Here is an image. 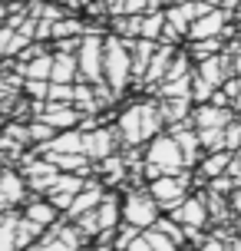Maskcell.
<instances>
[{
	"mask_svg": "<svg viewBox=\"0 0 241 251\" xmlns=\"http://www.w3.org/2000/svg\"><path fill=\"white\" fill-rule=\"evenodd\" d=\"M102 70H106V83L116 96L129 86L132 79V50H129V40L122 37H106V60H102Z\"/></svg>",
	"mask_w": 241,
	"mask_h": 251,
	"instance_id": "6da1fadb",
	"label": "cell"
},
{
	"mask_svg": "<svg viewBox=\"0 0 241 251\" xmlns=\"http://www.w3.org/2000/svg\"><path fill=\"white\" fill-rule=\"evenodd\" d=\"M76 60H79V79L96 86V83H106V70H102V60H106V37L99 33H86L83 43L76 50Z\"/></svg>",
	"mask_w": 241,
	"mask_h": 251,
	"instance_id": "7a4b0ae2",
	"label": "cell"
},
{
	"mask_svg": "<svg viewBox=\"0 0 241 251\" xmlns=\"http://www.w3.org/2000/svg\"><path fill=\"white\" fill-rule=\"evenodd\" d=\"M162 218V205L149 195V192H129L126 199H122V222L126 225H136L139 231H149L155 228V222Z\"/></svg>",
	"mask_w": 241,
	"mask_h": 251,
	"instance_id": "3957f363",
	"label": "cell"
},
{
	"mask_svg": "<svg viewBox=\"0 0 241 251\" xmlns=\"http://www.w3.org/2000/svg\"><path fill=\"white\" fill-rule=\"evenodd\" d=\"M145 162L149 165H159L162 176H178L185 172V152L182 146L175 142V136H155L149 146H145Z\"/></svg>",
	"mask_w": 241,
	"mask_h": 251,
	"instance_id": "277c9868",
	"label": "cell"
},
{
	"mask_svg": "<svg viewBox=\"0 0 241 251\" xmlns=\"http://www.w3.org/2000/svg\"><path fill=\"white\" fill-rule=\"evenodd\" d=\"M149 195L162 205L165 212H172V208H178L182 201L189 199V176H185V172H178V176L155 178V182H149Z\"/></svg>",
	"mask_w": 241,
	"mask_h": 251,
	"instance_id": "5b68a950",
	"label": "cell"
},
{
	"mask_svg": "<svg viewBox=\"0 0 241 251\" xmlns=\"http://www.w3.org/2000/svg\"><path fill=\"white\" fill-rule=\"evenodd\" d=\"M86 182H89L86 176H73V172H60V176L53 178V185L47 188V195H43V199H50L53 205H56V208H60V212L66 215V208H70V205H73V199H76L79 192L86 188Z\"/></svg>",
	"mask_w": 241,
	"mask_h": 251,
	"instance_id": "8992f818",
	"label": "cell"
},
{
	"mask_svg": "<svg viewBox=\"0 0 241 251\" xmlns=\"http://www.w3.org/2000/svg\"><path fill=\"white\" fill-rule=\"evenodd\" d=\"M119 142H122V139H119V132H116V129H109V126H99V129L86 132V146H83V152H86L89 162H102V159L116 155Z\"/></svg>",
	"mask_w": 241,
	"mask_h": 251,
	"instance_id": "52a82bcc",
	"label": "cell"
},
{
	"mask_svg": "<svg viewBox=\"0 0 241 251\" xmlns=\"http://www.w3.org/2000/svg\"><path fill=\"white\" fill-rule=\"evenodd\" d=\"M116 132L122 139L126 149H139L145 136H142V102H132L119 113V123H116Z\"/></svg>",
	"mask_w": 241,
	"mask_h": 251,
	"instance_id": "ba28073f",
	"label": "cell"
},
{
	"mask_svg": "<svg viewBox=\"0 0 241 251\" xmlns=\"http://www.w3.org/2000/svg\"><path fill=\"white\" fill-rule=\"evenodd\" d=\"M169 215H172V218H175V222L185 228V231H198V228H205V222H208L205 199H198V195H189V199L182 201L178 208H172Z\"/></svg>",
	"mask_w": 241,
	"mask_h": 251,
	"instance_id": "9c48e42d",
	"label": "cell"
},
{
	"mask_svg": "<svg viewBox=\"0 0 241 251\" xmlns=\"http://www.w3.org/2000/svg\"><path fill=\"white\" fill-rule=\"evenodd\" d=\"M102 199H106V192H102L99 182H86V188H83L76 199H73V205L66 208V218H70V222H76V218H83V215L96 212Z\"/></svg>",
	"mask_w": 241,
	"mask_h": 251,
	"instance_id": "30bf717a",
	"label": "cell"
},
{
	"mask_svg": "<svg viewBox=\"0 0 241 251\" xmlns=\"http://www.w3.org/2000/svg\"><path fill=\"white\" fill-rule=\"evenodd\" d=\"M83 146H86V132H83V129H66V132H56V136H53V142L40 146V152H43V155H47V152L76 155V152H83ZM83 155H86V152H83Z\"/></svg>",
	"mask_w": 241,
	"mask_h": 251,
	"instance_id": "8fae6325",
	"label": "cell"
},
{
	"mask_svg": "<svg viewBox=\"0 0 241 251\" xmlns=\"http://www.w3.org/2000/svg\"><path fill=\"white\" fill-rule=\"evenodd\" d=\"M26 178L24 172H13V169H3V176H0V195L10 201V208L13 205H20V201L26 199Z\"/></svg>",
	"mask_w": 241,
	"mask_h": 251,
	"instance_id": "7c38bea8",
	"label": "cell"
},
{
	"mask_svg": "<svg viewBox=\"0 0 241 251\" xmlns=\"http://www.w3.org/2000/svg\"><path fill=\"white\" fill-rule=\"evenodd\" d=\"M172 60H175V50L172 47H155V56L149 63V70H145V86H159L165 76H169Z\"/></svg>",
	"mask_w": 241,
	"mask_h": 251,
	"instance_id": "4fadbf2b",
	"label": "cell"
},
{
	"mask_svg": "<svg viewBox=\"0 0 241 251\" xmlns=\"http://www.w3.org/2000/svg\"><path fill=\"white\" fill-rule=\"evenodd\" d=\"M24 218H30V222H37L40 228H53L56 222H60V208L53 205L50 199H33L30 205H26Z\"/></svg>",
	"mask_w": 241,
	"mask_h": 251,
	"instance_id": "5bb4252c",
	"label": "cell"
},
{
	"mask_svg": "<svg viewBox=\"0 0 241 251\" xmlns=\"http://www.w3.org/2000/svg\"><path fill=\"white\" fill-rule=\"evenodd\" d=\"M73 79H79L76 53H53V76H50V83H73Z\"/></svg>",
	"mask_w": 241,
	"mask_h": 251,
	"instance_id": "9a60e30c",
	"label": "cell"
},
{
	"mask_svg": "<svg viewBox=\"0 0 241 251\" xmlns=\"http://www.w3.org/2000/svg\"><path fill=\"white\" fill-rule=\"evenodd\" d=\"M192 123L198 129H225L228 126V109H221V106H198L192 113Z\"/></svg>",
	"mask_w": 241,
	"mask_h": 251,
	"instance_id": "2e32d148",
	"label": "cell"
},
{
	"mask_svg": "<svg viewBox=\"0 0 241 251\" xmlns=\"http://www.w3.org/2000/svg\"><path fill=\"white\" fill-rule=\"evenodd\" d=\"M221 24H225V17H221L218 10H208L205 17H198V20L192 24L189 37H192V40H215L218 30H221Z\"/></svg>",
	"mask_w": 241,
	"mask_h": 251,
	"instance_id": "e0dca14e",
	"label": "cell"
},
{
	"mask_svg": "<svg viewBox=\"0 0 241 251\" xmlns=\"http://www.w3.org/2000/svg\"><path fill=\"white\" fill-rule=\"evenodd\" d=\"M17 70L24 79H50L53 76V53H40L26 63H17Z\"/></svg>",
	"mask_w": 241,
	"mask_h": 251,
	"instance_id": "ac0fdd59",
	"label": "cell"
},
{
	"mask_svg": "<svg viewBox=\"0 0 241 251\" xmlns=\"http://www.w3.org/2000/svg\"><path fill=\"white\" fill-rule=\"evenodd\" d=\"M165 33V10H149L142 13V40H152V43H159Z\"/></svg>",
	"mask_w": 241,
	"mask_h": 251,
	"instance_id": "d6986e66",
	"label": "cell"
},
{
	"mask_svg": "<svg viewBox=\"0 0 241 251\" xmlns=\"http://www.w3.org/2000/svg\"><path fill=\"white\" fill-rule=\"evenodd\" d=\"M159 109H162V119L172 123V126H178V123L189 119V100H162Z\"/></svg>",
	"mask_w": 241,
	"mask_h": 251,
	"instance_id": "ffe728a7",
	"label": "cell"
},
{
	"mask_svg": "<svg viewBox=\"0 0 241 251\" xmlns=\"http://www.w3.org/2000/svg\"><path fill=\"white\" fill-rule=\"evenodd\" d=\"M17 222L20 218L10 212L0 218V251H20L17 248Z\"/></svg>",
	"mask_w": 241,
	"mask_h": 251,
	"instance_id": "44dd1931",
	"label": "cell"
},
{
	"mask_svg": "<svg viewBox=\"0 0 241 251\" xmlns=\"http://www.w3.org/2000/svg\"><path fill=\"white\" fill-rule=\"evenodd\" d=\"M228 169H231V155L228 152H212V155L202 162V176L205 178H218L221 172H228Z\"/></svg>",
	"mask_w": 241,
	"mask_h": 251,
	"instance_id": "7402d4cb",
	"label": "cell"
},
{
	"mask_svg": "<svg viewBox=\"0 0 241 251\" xmlns=\"http://www.w3.org/2000/svg\"><path fill=\"white\" fill-rule=\"evenodd\" d=\"M142 235H145V241H149V248H152V251H182L175 241L169 238L165 231H159V228H149V231H142Z\"/></svg>",
	"mask_w": 241,
	"mask_h": 251,
	"instance_id": "603a6c76",
	"label": "cell"
},
{
	"mask_svg": "<svg viewBox=\"0 0 241 251\" xmlns=\"http://www.w3.org/2000/svg\"><path fill=\"white\" fill-rule=\"evenodd\" d=\"M155 7V0H116L113 13H149Z\"/></svg>",
	"mask_w": 241,
	"mask_h": 251,
	"instance_id": "cb8c5ba5",
	"label": "cell"
},
{
	"mask_svg": "<svg viewBox=\"0 0 241 251\" xmlns=\"http://www.w3.org/2000/svg\"><path fill=\"white\" fill-rule=\"evenodd\" d=\"M30 251H76V248H73V245H66L63 238H56V235H53V228H50V231H47V235H43V238H40Z\"/></svg>",
	"mask_w": 241,
	"mask_h": 251,
	"instance_id": "d4e9b609",
	"label": "cell"
},
{
	"mask_svg": "<svg viewBox=\"0 0 241 251\" xmlns=\"http://www.w3.org/2000/svg\"><path fill=\"white\" fill-rule=\"evenodd\" d=\"M53 136H56V129H53V126H47L43 119H33V123H30V139H33L37 146L53 142Z\"/></svg>",
	"mask_w": 241,
	"mask_h": 251,
	"instance_id": "484cf974",
	"label": "cell"
},
{
	"mask_svg": "<svg viewBox=\"0 0 241 251\" xmlns=\"http://www.w3.org/2000/svg\"><path fill=\"white\" fill-rule=\"evenodd\" d=\"M126 251H152V248H149V241H145V235H139V238L132 241V245H129Z\"/></svg>",
	"mask_w": 241,
	"mask_h": 251,
	"instance_id": "4316f807",
	"label": "cell"
},
{
	"mask_svg": "<svg viewBox=\"0 0 241 251\" xmlns=\"http://www.w3.org/2000/svg\"><path fill=\"white\" fill-rule=\"evenodd\" d=\"M89 251H116V245H113V241H96Z\"/></svg>",
	"mask_w": 241,
	"mask_h": 251,
	"instance_id": "83f0119b",
	"label": "cell"
},
{
	"mask_svg": "<svg viewBox=\"0 0 241 251\" xmlns=\"http://www.w3.org/2000/svg\"><path fill=\"white\" fill-rule=\"evenodd\" d=\"M3 20H7V7L0 3V24H3Z\"/></svg>",
	"mask_w": 241,
	"mask_h": 251,
	"instance_id": "f1b7e54d",
	"label": "cell"
},
{
	"mask_svg": "<svg viewBox=\"0 0 241 251\" xmlns=\"http://www.w3.org/2000/svg\"><path fill=\"white\" fill-rule=\"evenodd\" d=\"M3 56H7V53H3V47H0V60H3Z\"/></svg>",
	"mask_w": 241,
	"mask_h": 251,
	"instance_id": "f546056e",
	"label": "cell"
},
{
	"mask_svg": "<svg viewBox=\"0 0 241 251\" xmlns=\"http://www.w3.org/2000/svg\"><path fill=\"white\" fill-rule=\"evenodd\" d=\"M238 231H241V222H238Z\"/></svg>",
	"mask_w": 241,
	"mask_h": 251,
	"instance_id": "4dcf8cb0",
	"label": "cell"
}]
</instances>
